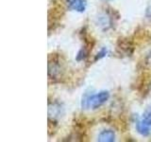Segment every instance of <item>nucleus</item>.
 Here are the masks:
<instances>
[{"label": "nucleus", "mask_w": 151, "mask_h": 142, "mask_svg": "<svg viewBox=\"0 0 151 142\" xmlns=\"http://www.w3.org/2000/svg\"><path fill=\"white\" fill-rule=\"evenodd\" d=\"M136 131L138 132L141 135L147 136L150 134V126L145 124L142 120H139L136 122Z\"/></svg>", "instance_id": "39448f33"}, {"label": "nucleus", "mask_w": 151, "mask_h": 142, "mask_svg": "<svg viewBox=\"0 0 151 142\" xmlns=\"http://www.w3.org/2000/svg\"><path fill=\"white\" fill-rule=\"evenodd\" d=\"M97 24L100 27H104V28H107L108 27H110V19L108 18V16H106L105 14L103 15H100L97 18Z\"/></svg>", "instance_id": "6e6552de"}, {"label": "nucleus", "mask_w": 151, "mask_h": 142, "mask_svg": "<svg viewBox=\"0 0 151 142\" xmlns=\"http://www.w3.org/2000/svg\"><path fill=\"white\" fill-rule=\"evenodd\" d=\"M97 141H99V142H113V141H115V133L112 130H104L98 135Z\"/></svg>", "instance_id": "7ed1b4c3"}, {"label": "nucleus", "mask_w": 151, "mask_h": 142, "mask_svg": "<svg viewBox=\"0 0 151 142\" xmlns=\"http://www.w3.org/2000/svg\"><path fill=\"white\" fill-rule=\"evenodd\" d=\"M107 54H108V49L106 47H103V49H101L100 51L96 55V57H94V61H97V60H100V59L104 58V57H106Z\"/></svg>", "instance_id": "9d476101"}, {"label": "nucleus", "mask_w": 151, "mask_h": 142, "mask_svg": "<svg viewBox=\"0 0 151 142\" xmlns=\"http://www.w3.org/2000/svg\"><path fill=\"white\" fill-rule=\"evenodd\" d=\"M48 115H49V117H59L60 115V106L59 104H53V106H49V109H48Z\"/></svg>", "instance_id": "0eeeda50"}, {"label": "nucleus", "mask_w": 151, "mask_h": 142, "mask_svg": "<svg viewBox=\"0 0 151 142\" xmlns=\"http://www.w3.org/2000/svg\"><path fill=\"white\" fill-rule=\"evenodd\" d=\"M60 65L57 63V62L54 61L53 62H50L49 64H48V75H49V78L53 79V78H56L57 76L60 75Z\"/></svg>", "instance_id": "20e7f679"}, {"label": "nucleus", "mask_w": 151, "mask_h": 142, "mask_svg": "<svg viewBox=\"0 0 151 142\" xmlns=\"http://www.w3.org/2000/svg\"><path fill=\"white\" fill-rule=\"evenodd\" d=\"M67 7L71 11L83 12L87 8L86 0H67Z\"/></svg>", "instance_id": "f03ea898"}, {"label": "nucleus", "mask_w": 151, "mask_h": 142, "mask_svg": "<svg viewBox=\"0 0 151 142\" xmlns=\"http://www.w3.org/2000/svg\"><path fill=\"white\" fill-rule=\"evenodd\" d=\"M109 99H110V93L106 90H102L96 94H86L82 98L81 107L83 109H97L106 103Z\"/></svg>", "instance_id": "f257e3e1"}, {"label": "nucleus", "mask_w": 151, "mask_h": 142, "mask_svg": "<svg viewBox=\"0 0 151 142\" xmlns=\"http://www.w3.org/2000/svg\"><path fill=\"white\" fill-rule=\"evenodd\" d=\"M142 121L145 124L151 126V105L146 108V110L144 112L143 117H142Z\"/></svg>", "instance_id": "423d86ee"}, {"label": "nucleus", "mask_w": 151, "mask_h": 142, "mask_svg": "<svg viewBox=\"0 0 151 142\" xmlns=\"http://www.w3.org/2000/svg\"><path fill=\"white\" fill-rule=\"evenodd\" d=\"M146 16L147 17H151V6H149L146 9Z\"/></svg>", "instance_id": "9b49d317"}, {"label": "nucleus", "mask_w": 151, "mask_h": 142, "mask_svg": "<svg viewBox=\"0 0 151 142\" xmlns=\"http://www.w3.org/2000/svg\"><path fill=\"white\" fill-rule=\"evenodd\" d=\"M87 54H88L87 50L85 49V47H82V49L78 51V55H77V61H78V62L83 61V60L87 57Z\"/></svg>", "instance_id": "1a4fd4ad"}, {"label": "nucleus", "mask_w": 151, "mask_h": 142, "mask_svg": "<svg viewBox=\"0 0 151 142\" xmlns=\"http://www.w3.org/2000/svg\"><path fill=\"white\" fill-rule=\"evenodd\" d=\"M147 62H148V64H151V54L148 56V58H147Z\"/></svg>", "instance_id": "f8f14e48"}]
</instances>
